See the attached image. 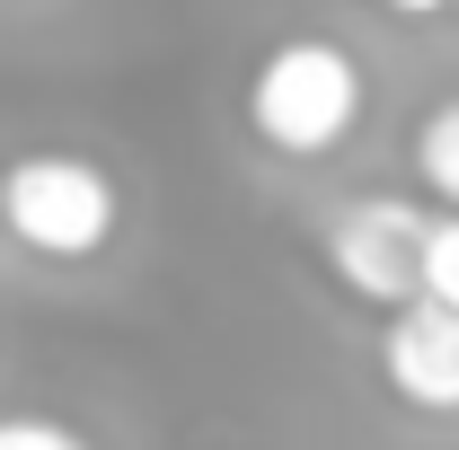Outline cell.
Segmentation results:
<instances>
[{
    "label": "cell",
    "instance_id": "8992f818",
    "mask_svg": "<svg viewBox=\"0 0 459 450\" xmlns=\"http://www.w3.org/2000/svg\"><path fill=\"white\" fill-rule=\"evenodd\" d=\"M424 300H451L459 309V212L424 229Z\"/></svg>",
    "mask_w": 459,
    "mask_h": 450
},
{
    "label": "cell",
    "instance_id": "7a4b0ae2",
    "mask_svg": "<svg viewBox=\"0 0 459 450\" xmlns=\"http://www.w3.org/2000/svg\"><path fill=\"white\" fill-rule=\"evenodd\" d=\"M0 221L36 256H98L115 238V186L71 151H27L18 169H0Z\"/></svg>",
    "mask_w": 459,
    "mask_h": 450
},
{
    "label": "cell",
    "instance_id": "6da1fadb",
    "mask_svg": "<svg viewBox=\"0 0 459 450\" xmlns=\"http://www.w3.org/2000/svg\"><path fill=\"white\" fill-rule=\"evenodd\" d=\"M247 124L283 160H327L344 133L362 124V62L327 36H291L256 62L247 80Z\"/></svg>",
    "mask_w": 459,
    "mask_h": 450
},
{
    "label": "cell",
    "instance_id": "5b68a950",
    "mask_svg": "<svg viewBox=\"0 0 459 450\" xmlns=\"http://www.w3.org/2000/svg\"><path fill=\"white\" fill-rule=\"evenodd\" d=\"M415 177L459 212V98H442V107L415 124Z\"/></svg>",
    "mask_w": 459,
    "mask_h": 450
},
{
    "label": "cell",
    "instance_id": "3957f363",
    "mask_svg": "<svg viewBox=\"0 0 459 450\" xmlns=\"http://www.w3.org/2000/svg\"><path fill=\"white\" fill-rule=\"evenodd\" d=\"M424 212L406 203V195H362V203H344L336 221H327V265L353 300H371V309H398L424 291Z\"/></svg>",
    "mask_w": 459,
    "mask_h": 450
},
{
    "label": "cell",
    "instance_id": "277c9868",
    "mask_svg": "<svg viewBox=\"0 0 459 450\" xmlns=\"http://www.w3.org/2000/svg\"><path fill=\"white\" fill-rule=\"evenodd\" d=\"M380 371L406 406L424 415H459V309L451 300H398L380 327Z\"/></svg>",
    "mask_w": 459,
    "mask_h": 450
},
{
    "label": "cell",
    "instance_id": "ba28073f",
    "mask_svg": "<svg viewBox=\"0 0 459 450\" xmlns=\"http://www.w3.org/2000/svg\"><path fill=\"white\" fill-rule=\"evenodd\" d=\"M398 18H433V9H459V0H389Z\"/></svg>",
    "mask_w": 459,
    "mask_h": 450
},
{
    "label": "cell",
    "instance_id": "52a82bcc",
    "mask_svg": "<svg viewBox=\"0 0 459 450\" xmlns=\"http://www.w3.org/2000/svg\"><path fill=\"white\" fill-rule=\"evenodd\" d=\"M0 450H89V442L54 415H0Z\"/></svg>",
    "mask_w": 459,
    "mask_h": 450
}]
</instances>
